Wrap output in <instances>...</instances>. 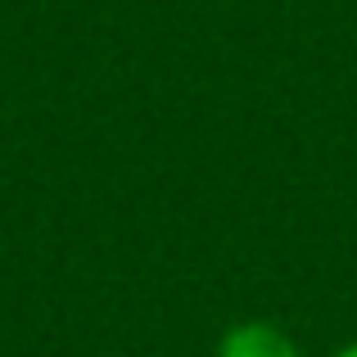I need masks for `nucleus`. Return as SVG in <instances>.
Masks as SVG:
<instances>
[{
    "instance_id": "nucleus-1",
    "label": "nucleus",
    "mask_w": 357,
    "mask_h": 357,
    "mask_svg": "<svg viewBox=\"0 0 357 357\" xmlns=\"http://www.w3.org/2000/svg\"><path fill=\"white\" fill-rule=\"evenodd\" d=\"M213 357H303V349L285 326L262 321V317H244V321H231L222 331Z\"/></svg>"
},
{
    "instance_id": "nucleus-2",
    "label": "nucleus",
    "mask_w": 357,
    "mask_h": 357,
    "mask_svg": "<svg viewBox=\"0 0 357 357\" xmlns=\"http://www.w3.org/2000/svg\"><path fill=\"white\" fill-rule=\"evenodd\" d=\"M331 357H357V340H349V344H340Z\"/></svg>"
}]
</instances>
